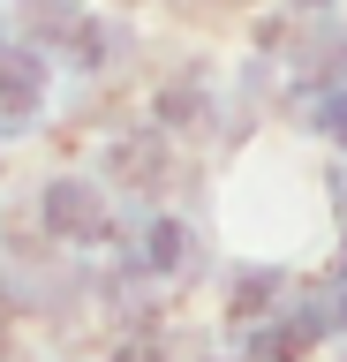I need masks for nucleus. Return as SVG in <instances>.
Returning <instances> with one entry per match:
<instances>
[{
	"mask_svg": "<svg viewBox=\"0 0 347 362\" xmlns=\"http://www.w3.org/2000/svg\"><path fill=\"white\" fill-rule=\"evenodd\" d=\"M121 362H151V355H121Z\"/></svg>",
	"mask_w": 347,
	"mask_h": 362,
	"instance_id": "f03ea898",
	"label": "nucleus"
},
{
	"mask_svg": "<svg viewBox=\"0 0 347 362\" xmlns=\"http://www.w3.org/2000/svg\"><path fill=\"white\" fill-rule=\"evenodd\" d=\"M340 136H347V113H340Z\"/></svg>",
	"mask_w": 347,
	"mask_h": 362,
	"instance_id": "7ed1b4c3",
	"label": "nucleus"
},
{
	"mask_svg": "<svg viewBox=\"0 0 347 362\" xmlns=\"http://www.w3.org/2000/svg\"><path fill=\"white\" fill-rule=\"evenodd\" d=\"M53 219L76 226V234H91V226H98V204L83 197V189H61V197H53Z\"/></svg>",
	"mask_w": 347,
	"mask_h": 362,
	"instance_id": "f257e3e1",
	"label": "nucleus"
}]
</instances>
